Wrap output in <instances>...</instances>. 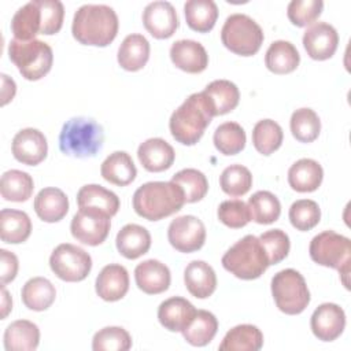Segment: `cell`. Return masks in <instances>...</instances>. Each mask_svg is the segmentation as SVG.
Instances as JSON below:
<instances>
[{"instance_id": "obj_1", "label": "cell", "mask_w": 351, "mask_h": 351, "mask_svg": "<svg viewBox=\"0 0 351 351\" xmlns=\"http://www.w3.org/2000/svg\"><path fill=\"white\" fill-rule=\"evenodd\" d=\"M118 16L114 8L106 4H84L73 18V37L84 44L93 47H107L117 37Z\"/></svg>"}, {"instance_id": "obj_2", "label": "cell", "mask_w": 351, "mask_h": 351, "mask_svg": "<svg viewBox=\"0 0 351 351\" xmlns=\"http://www.w3.org/2000/svg\"><path fill=\"white\" fill-rule=\"evenodd\" d=\"M185 203L184 191L173 181H149L133 195V208L148 221H159L180 211Z\"/></svg>"}, {"instance_id": "obj_3", "label": "cell", "mask_w": 351, "mask_h": 351, "mask_svg": "<svg viewBox=\"0 0 351 351\" xmlns=\"http://www.w3.org/2000/svg\"><path fill=\"white\" fill-rule=\"evenodd\" d=\"M214 117L213 106L204 92L192 93L173 111L169 129L176 141L184 145L196 144Z\"/></svg>"}, {"instance_id": "obj_4", "label": "cell", "mask_w": 351, "mask_h": 351, "mask_svg": "<svg viewBox=\"0 0 351 351\" xmlns=\"http://www.w3.org/2000/svg\"><path fill=\"white\" fill-rule=\"evenodd\" d=\"M103 128L92 118L74 117L69 119L59 133V148L64 155L74 158H92L103 147Z\"/></svg>"}, {"instance_id": "obj_5", "label": "cell", "mask_w": 351, "mask_h": 351, "mask_svg": "<svg viewBox=\"0 0 351 351\" xmlns=\"http://www.w3.org/2000/svg\"><path fill=\"white\" fill-rule=\"evenodd\" d=\"M222 266L234 277L255 280L270 266L266 251L254 234H247L236 241L222 256Z\"/></svg>"}, {"instance_id": "obj_6", "label": "cell", "mask_w": 351, "mask_h": 351, "mask_svg": "<svg viewBox=\"0 0 351 351\" xmlns=\"http://www.w3.org/2000/svg\"><path fill=\"white\" fill-rule=\"evenodd\" d=\"M8 56L22 77L29 81H37L47 75L53 62L52 48L37 38L30 41L12 38L8 44Z\"/></svg>"}, {"instance_id": "obj_7", "label": "cell", "mask_w": 351, "mask_h": 351, "mask_svg": "<svg viewBox=\"0 0 351 351\" xmlns=\"http://www.w3.org/2000/svg\"><path fill=\"white\" fill-rule=\"evenodd\" d=\"M308 252L315 263L337 269L340 276L344 277L343 284L348 288L347 277L351 259V241L348 237L333 230H324L311 239Z\"/></svg>"}, {"instance_id": "obj_8", "label": "cell", "mask_w": 351, "mask_h": 351, "mask_svg": "<svg viewBox=\"0 0 351 351\" xmlns=\"http://www.w3.org/2000/svg\"><path fill=\"white\" fill-rule=\"evenodd\" d=\"M262 27L245 14L229 15L221 29L222 44L236 55L252 56L263 43Z\"/></svg>"}, {"instance_id": "obj_9", "label": "cell", "mask_w": 351, "mask_h": 351, "mask_svg": "<svg viewBox=\"0 0 351 351\" xmlns=\"http://www.w3.org/2000/svg\"><path fill=\"white\" fill-rule=\"evenodd\" d=\"M271 295L280 311L296 315L310 303V291L304 277L295 269H284L271 278Z\"/></svg>"}, {"instance_id": "obj_10", "label": "cell", "mask_w": 351, "mask_h": 351, "mask_svg": "<svg viewBox=\"0 0 351 351\" xmlns=\"http://www.w3.org/2000/svg\"><path fill=\"white\" fill-rule=\"evenodd\" d=\"M51 270L63 281L77 282L88 277L92 269L90 255L70 243L59 244L49 256Z\"/></svg>"}, {"instance_id": "obj_11", "label": "cell", "mask_w": 351, "mask_h": 351, "mask_svg": "<svg viewBox=\"0 0 351 351\" xmlns=\"http://www.w3.org/2000/svg\"><path fill=\"white\" fill-rule=\"evenodd\" d=\"M110 218L104 211L92 207H80L70 223L71 234L82 244L99 245L108 236L111 228Z\"/></svg>"}, {"instance_id": "obj_12", "label": "cell", "mask_w": 351, "mask_h": 351, "mask_svg": "<svg viewBox=\"0 0 351 351\" xmlns=\"http://www.w3.org/2000/svg\"><path fill=\"white\" fill-rule=\"evenodd\" d=\"M167 239L173 248L180 252H195L206 241L204 223L195 215H181L173 219L167 229Z\"/></svg>"}, {"instance_id": "obj_13", "label": "cell", "mask_w": 351, "mask_h": 351, "mask_svg": "<svg viewBox=\"0 0 351 351\" xmlns=\"http://www.w3.org/2000/svg\"><path fill=\"white\" fill-rule=\"evenodd\" d=\"M143 23L152 37L159 40L169 38L178 27L177 11L169 1H152L143 11Z\"/></svg>"}, {"instance_id": "obj_14", "label": "cell", "mask_w": 351, "mask_h": 351, "mask_svg": "<svg viewBox=\"0 0 351 351\" xmlns=\"http://www.w3.org/2000/svg\"><path fill=\"white\" fill-rule=\"evenodd\" d=\"M11 149L18 162L36 166L47 158L48 144L43 132L34 128H25L14 136Z\"/></svg>"}, {"instance_id": "obj_15", "label": "cell", "mask_w": 351, "mask_h": 351, "mask_svg": "<svg viewBox=\"0 0 351 351\" xmlns=\"http://www.w3.org/2000/svg\"><path fill=\"white\" fill-rule=\"evenodd\" d=\"M310 326L318 340L333 341L346 328V313L336 303H322L314 310Z\"/></svg>"}, {"instance_id": "obj_16", "label": "cell", "mask_w": 351, "mask_h": 351, "mask_svg": "<svg viewBox=\"0 0 351 351\" xmlns=\"http://www.w3.org/2000/svg\"><path fill=\"white\" fill-rule=\"evenodd\" d=\"M337 45V30L326 22H317L311 25L303 34V47L307 55L314 60H326L332 58Z\"/></svg>"}, {"instance_id": "obj_17", "label": "cell", "mask_w": 351, "mask_h": 351, "mask_svg": "<svg viewBox=\"0 0 351 351\" xmlns=\"http://www.w3.org/2000/svg\"><path fill=\"white\" fill-rule=\"evenodd\" d=\"M170 59L182 71L197 74L206 70L208 55L206 48L195 40H177L170 47Z\"/></svg>"}, {"instance_id": "obj_18", "label": "cell", "mask_w": 351, "mask_h": 351, "mask_svg": "<svg viewBox=\"0 0 351 351\" xmlns=\"http://www.w3.org/2000/svg\"><path fill=\"white\" fill-rule=\"evenodd\" d=\"M96 293L106 302H117L129 291V273L118 263L104 266L96 277Z\"/></svg>"}, {"instance_id": "obj_19", "label": "cell", "mask_w": 351, "mask_h": 351, "mask_svg": "<svg viewBox=\"0 0 351 351\" xmlns=\"http://www.w3.org/2000/svg\"><path fill=\"white\" fill-rule=\"evenodd\" d=\"M196 314L195 306L181 296H171L158 307L160 325L170 332H182Z\"/></svg>"}, {"instance_id": "obj_20", "label": "cell", "mask_w": 351, "mask_h": 351, "mask_svg": "<svg viewBox=\"0 0 351 351\" xmlns=\"http://www.w3.org/2000/svg\"><path fill=\"white\" fill-rule=\"evenodd\" d=\"M137 158L145 170L159 173L171 167L176 159V152L166 140L152 137L138 145Z\"/></svg>"}, {"instance_id": "obj_21", "label": "cell", "mask_w": 351, "mask_h": 351, "mask_svg": "<svg viewBox=\"0 0 351 351\" xmlns=\"http://www.w3.org/2000/svg\"><path fill=\"white\" fill-rule=\"evenodd\" d=\"M134 280L143 292L148 295H158L169 288L171 276L165 263L158 259H147L136 266Z\"/></svg>"}, {"instance_id": "obj_22", "label": "cell", "mask_w": 351, "mask_h": 351, "mask_svg": "<svg viewBox=\"0 0 351 351\" xmlns=\"http://www.w3.org/2000/svg\"><path fill=\"white\" fill-rule=\"evenodd\" d=\"M184 282L192 296L206 299L211 296L217 288V276L207 262L192 261L184 270Z\"/></svg>"}, {"instance_id": "obj_23", "label": "cell", "mask_w": 351, "mask_h": 351, "mask_svg": "<svg viewBox=\"0 0 351 351\" xmlns=\"http://www.w3.org/2000/svg\"><path fill=\"white\" fill-rule=\"evenodd\" d=\"M34 211L44 222H58L69 211V199L66 193L53 186L43 188L34 197Z\"/></svg>"}, {"instance_id": "obj_24", "label": "cell", "mask_w": 351, "mask_h": 351, "mask_svg": "<svg viewBox=\"0 0 351 351\" xmlns=\"http://www.w3.org/2000/svg\"><path fill=\"white\" fill-rule=\"evenodd\" d=\"M117 250L126 259H137L147 254L151 247L149 232L137 223L125 225L115 239Z\"/></svg>"}, {"instance_id": "obj_25", "label": "cell", "mask_w": 351, "mask_h": 351, "mask_svg": "<svg viewBox=\"0 0 351 351\" xmlns=\"http://www.w3.org/2000/svg\"><path fill=\"white\" fill-rule=\"evenodd\" d=\"M118 63L126 71L141 70L149 59V43L138 33H132L123 38L118 48Z\"/></svg>"}, {"instance_id": "obj_26", "label": "cell", "mask_w": 351, "mask_h": 351, "mask_svg": "<svg viewBox=\"0 0 351 351\" xmlns=\"http://www.w3.org/2000/svg\"><path fill=\"white\" fill-rule=\"evenodd\" d=\"M322 178V166L310 158L296 160L288 170L289 186L296 192H313L318 189Z\"/></svg>"}, {"instance_id": "obj_27", "label": "cell", "mask_w": 351, "mask_h": 351, "mask_svg": "<svg viewBox=\"0 0 351 351\" xmlns=\"http://www.w3.org/2000/svg\"><path fill=\"white\" fill-rule=\"evenodd\" d=\"M100 174L106 181L118 186H125L136 178L137 169L128 152L115 151L103 160Z\"/></svg>"}, {"instance_id": "obj_28", "label": "cell", "mask_w": 351, "mask_h": 351, "mask_svg": "<svg viewBox=\"0 0 351 351\" xmlns=\"http://www.w3.org/2000/svg\"><path fill=\"white\" fill-rule=\"evenodd\" d=\"M14 38L21 41L34 40L41 33V10L38 0H32L19 7L11 19Z\"/></svg>"}, {"instance_id": "obj_29", "label": "cell", "mask_w": 351, "mask_h": 351, "mask_svg": "<svg viewBox=\"0 0 351 351\" xmlns=\"http://www.w3.org/2000/svg\"><path fill=\"white\" fill-rule=\"evenodd\" d=\"M40 329L27 319L11 322L4 332V348L7 351H32L38 347Z\"/></svg>"}, {"instance_id": "obj_30", "label": "cell", "mask_w": 351, "mask_h": 351, "mask_svg": "<svg viewBox=\"0 0 351 351\" xmlns=\"http://www.w3.org/2000/svg\"><path fill=\"white\" fill-rule=\"evenodd\" d=\"M300 55L296 47L285 40L273 41L265 55L266 67L274 74H288L296 70Z\"/></svg>"}, {"instance_id": "obj_31", "label": "cell", "mask_w": 351, "mask_h": 351, "mask_svg": "<svg viewBox=\"0 0 351 351\" xmlns=\"http://www.w3.org/2000/svg\"><path fill=\"white\" fill-rule=\"evenodd\" d=\"M32 233V221L25 211L3 208L0 213V237L7 244H19Z\"/></svg>"}, {"instance_id": "obj_32", "label": "cell", "mask_w": 351, "mask_h": 351, "mask_svg": "<svg viewBox=\"0 0 351 351\" xmlns=\"http://www.w3.org/2000/svg\"><path fill=\"white\" fill-rule=\"evenodd\" d=\"M263 346L261 329L251 324H241L232 328L219 344L221 351H258Z\"/></svg>"}, {"instance_id": "obj_33", "label": "cell", "mask_w": 351, "mask_h": 351, "mask_svg": "<svg viewBox=\"0 0 351 351\" xmlns=\"http://www.w3.org/2000/svg\"><path fill=\"white\" fill-rule=\"evenodd\" d=\"M23 304L33 311H44L55 302L56 289L45 277H33L25 282L21 291Z\"/></svg>"}, {"instance_id": "obj_34", "label": "cell", "mask_w": 351, "mask_h": 351, "mask_svg": "<svg viewBox=\"0 0 351 351\" xmlns=\"http://www.w3.org/2000/svg\"><path fill=\"white\" fill-rule=\"evenodd\" d=\"M77 203L80 207H92L100 211H104L110 217L115 215L119 210L118 196L97 184H88L80 188L77 193Z\"/></svg>"}, {"instance_id": "obj_35", "label": "cell", "mask_w": 351, "mask_h": 351, "mask_svg": "<svg viewBox=\"0 0 351 351\" xmlns=\"http://www.w3.org/2000/svg\"><path fill=\"white\" fill-rule=\"evenodd\" d=\"M203 92L207 95L213 106L214 117L230 112L237 107L240 100L239 88L228 80H215L210 82Z\"/></svg>"}, {"instance_id": "obj_36", "label": "cell", "mask_w": 351, "mask_h": 351, "mask_svg": "<svg viewBox=\"0 0 351 351\" xmlns=\"http://www.w3.org/2000/svg\"><path fill=\"white\" fill-rule=\"evenodd\" d=\"M217 330L218 321L215 315L207 310H196L195 317L181 333L191 346L203 347L214 339Z\"/></svg>"}, {"instance_id": "obj_37", "label": "cell", "mask_w": 351, "mask_h": 351, "mask_svg": "<svg viewBox=\"0 0 351 351\" xmlns=\"http://www.w3.org/2000/svg\"><path fill=\"white\" fill-rule=\"evenodd\" d=\"M188 26L199 33L210 32L218 18V7L213 0H188L184 4Z\"/></svg>"}, {"instance_id": "obj_38", "label": "cell", "mask_w": 351, "mask_h": 351, "mask_svg": "<svg viewBox=\"0 0 351 351\" xmlns=\"http://www.w3.org/2000/svg\"><path fill=\"white\" fill-rule=\"evenodd\" d=\"M34 189L33 178L29 173L11 169L3 173L0 181V193L8 202H26Z\"/></svg>"}, {"instance_id": "obj_39", "label": "cell", "mask_w": 351, "mask_h": 351, "mask_svg": "<svg viewBox=\"0 0 351 351\" xmlns=\"http://www.w3.org/2000/svg\"><path fill=\"white\" fill-rule=\"evenodd\" d=\"M248 210L251 221L261 225H269L278 219L281 204L277 196L269 191H258L248 199Z\"/></svg>"}, {"instance_id": "obj_40", "label": "cell", "mask_w": 351, "mask_h": 351, "mask_svg": "<svg viewBox=\"0 0 351 351\" xmlns=\"http://www.w3.org/2000/svg\"><path fill=\"white\" fill-rule=\"evenodd\" d=\"M284 133L281 126L273 119H261L252 129V144L262 155H270L282 144Z\"/></svg>"}, {"instance_id": "obj_41", "label": "cell", "mask_w": 351, "mask_h": 351, "mask_svg": "<svg viewBox=\"0 0 351 351\" xmlns=\"http://www.w3.org/2000/svg\"><path fill=\"white\" fill-rule=\"evenodd\" d=\"M245 132L237 122L221 123L213 136L215 148L223 155H236L245 147Z\"/></svg>"}, {"instance_id": "obj_42", "label": "cell", "mask_w": 351, "mask_h": 351, "mask_svg": "<svg viewBox=\"0 0 351 351\" xmlns=\"http://www.w3.org/2000/svg\"><path fill=\"white\" fill-rule=\"evenodd\" d=\"M292 136L300 143L314 141L321 132V121L317 112L308 107L298 108L292 112L289 121Z\"/></svg>"}, {"instance_id": "obj_43", "label": "cell", "mask_w": 351, "mask_h": 351, "mask_svg": "<svg viewBox=\"0 0 351 351\" xmlns=\"http://www.w3.org/2000/svg\"><path fill=\"white\" fill-rule=\"evenodd\" d=\"M171 181L184 191L185 203L202 200L208 191L207 177L197 169H182L171 177Z\"/></svg>"}, {"instance_id": "obj_44", "label": "cell", "mask_w": 351, "mask_h": 351, "mask_svg": "<svg viewBox=\"0 0 351 351\" xmlns=\"http://www.w3.org/2000/svg\"><path fill=\"white\" fill-rule=\"evenodd\" d=\"M219 186L229 196H243L252 186V174L243 165H230L221 173Z\"/></svg>"}, {"instance_id": "obj_45", "label": "cell", "mask_w": 351, "mask_h": 351, "mask_svg": "<svg viewBox=\"0 0 351 351\" xmlns=\"http://www.w3.org/2000/svg\"><path fill=\"white\" fill-rule=\"evenodd\" d=\"M132 347L129 332L121 326H106L97 330L92 340L95 351H126Z\"/></svg>"}, {"instance_id": "obj_46", "label": "cell", "mask_w": 351, "mask_h": 351, "mask_svg": "<svg viewBox=\"0 0 351 351\" xmlns=\"http://www.w3.org/2000/svg\"><path fill=\"white\" fill-rule=\"evenodd\" d=\"M288 217L295 229L306 232L318 225L321 219V210L314 200L300 199L291 204Z\"/></svg>"}, {"instance_id": "obj_47", "label": "cell", "mask_w": 351, "mask_h": 351, "mask_svg": "<svg viewBox=\"0 0 351 351\" xmlns=\"http://www.w3.org/2000/svg\"><path fill=\"white\" fill-rule=\"evenodd\" d=\"M322 10V0H292L287 7V15L292 25L304 27L315 22L321 15Z\"/></svg>"}, {"instance_id": "obj_48", "label": "cell", "mask_w": 351, "mask_h": 351, "mask_svg": "<svg viewBox=\"0 0 351 351\" xmlns=\"http://www.w3.org/2000/svg\"><path fill=\"white\" fill-rule=\"evenodd\" d=\"M259 240L266 251L269 265H277L287 258L291 243L288 234L281 229H271L259 236Z\"/></svg>"}, {"instance_id": "obj_49", "label": "cell", "mask_w": 351, "mask_h": 351, "mask_svg": "<svg viewBox=\"0 0 351 351\" xmlns=\"http://www.w3.org/2000/svg\"><path fill=\"white\" fill-rule=\"evenodd\" d=\"M218 219L232 229H239L245 226L251 221L250 210L245 202L240 199L225 200L219 204L217 211Z\"/></svg>"}, {"instance_id": "obj_50", "label": "cell", "mask_w": 351, "mask_h": 351, "mask_svg": "<svg viewBox=\"0 0 351 351\" xmlns=\"http://www.w3.org/2000/svg\"><path fill=\"white\" fill-rule=\"evenodd\" d=\"M41 10V33L52 36L62 29L64 7L59 0H38Z\"/></svg>"}, {"instance_id": "obj_51", "label": "cell", "mask_w": 351, "mask_h": 351, "mask_svg": "<svg viewBox=\"0 0 351 351\" xmlns=\"http://www.w3.org/2000/svg\"><path fill=\"white\" fill-rule=\"evenodd\" d=\"M18 258L14 252L7 250H0V278L1 285L12 281L18 273Z\"/></svg>"}, {"instance_id": "obj_52", "label": "cell", "mask_w": 351, "mask_h": 351, "mask_svg": "<svg viewBox=\"0 0 351 351\" xmlns=\"http://www.w3.org/2000/svg\"><path fill=\"white\" fill-rule=\"evenodd\" d=\"M1 106H5L8 101H11L16 92V85L12 78H10L7 74H1Z\"/></svg>"}, {"instance_id": "obj_53", "label": "cell", "mask_w": 351, "mask_h": 351, "mask_svg": "<svg viewBox=\"0 0 351 351\" xmlns=\"http://www.w3.org/2000/svg\"><path fill=\"white\" fill-rule=\"evenodd\" d=\"M11 308H12L11 296H10L8 291L5 289V287L1 285V319H4L8 315Z\"/></svg>"}]
</instances>
